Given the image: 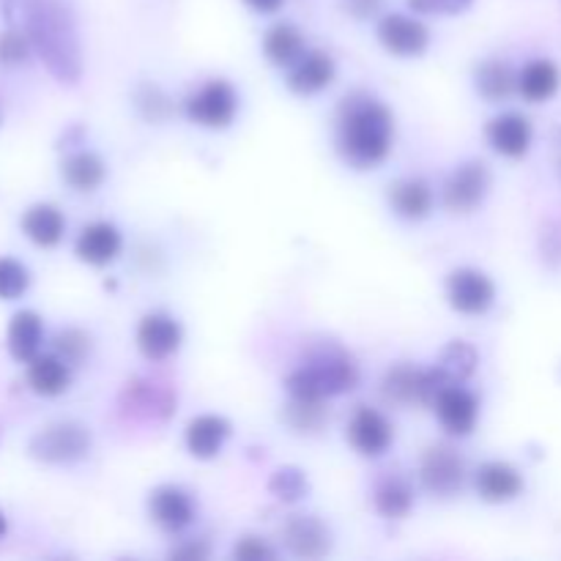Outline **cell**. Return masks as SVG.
I'll return each mask as SVG.
<instances>
[{"mask_svg": "<svg viewBox=\"0 0 561 561\" xmlns=\"http://www.w3.org/2000/svg\"><path fill=\"white\" fill-rule=\"evenodd\" d=\"M488 140L504 157H524L531 146V124L520 113H504L491 121L488 126Z\"/></svg>", "mask_w": 561, "mask_h": 561, "instance_id": "cell-18", "label": "cell"}, {"mask_svg": "<svg viewBox=\"0 0 561 561\" xmlns=\"http://www.w3.org/2000/svg\"><path fill=\"white\" fill-rule=\"evenodd\" d=\"M378 38L383 47L400 58H416L431 44V33L420 20L405 14H387L378 22Z\"/></svg>", "mask_w": 561, "mask_h": 561, "instance_id": "cell-10", "label": "cell"}, {"mask_svg": "<svg viewBox=\"0 0 561 561\" xmlns=\"http://www.w3.org/2000/svg\"><path fill=\"white\" fill-rule=\"evenodd\" d=\"M436 405L438 422L444 425V431L453 433V436H469L477 427V416H480V400L469 392V389L458 387V383H449L433 400Z\"/></svg>", "mask_w": 561, "mask_h": 561, "instance_id": "cell-9", "label": "cell"}, {"mask_svg": "<svg viewBox=\"0 0 561 561\" xmlns=\"http://www.w3.org/2000/svg\"><path fill=\"white\" fill-rule=\"evenodd\" d=\"M181 345V327L175 318L164 316V312H151L137 327V348L146 359H168L179 351Z\"/></svg>", "mask_w": 561, "mask_h": 561, "instance_id": "cell-12", "label": "cell"}, {"mask_svg": "<svg viewBox=\"0 0 561 561\" xmlns=\"http://www.w3.org/2000/svg\"><path fill=\"white\" fill-rule=\"evenodd\" d=\"M477 91L488 102H502L510 93L518 88V75L513 71V66L504 64V60H485V64L477 69Z\"/></svg>", "mask_w": 561, "mask_h": 561, "instance_id": "cell-27", "label": "cell"}, {"mask_svg": "<svg viewBox=\"0 0 561 561\" xmlns=\"http://www.w3.org/2000/svg\"><path fill=\"white\" fill-rule=\"evenodd\" d=\"M285 546L301 559H321L332 548V535L316 515H294L285 524Z\"/></svg>", "mask_w": 561, "mask_h": 561, "instance_id": "cell-13", "label": "cell"}, {"mask_svg": "<svg viewBox=\"0 0 561 561\" xmlns=\"http://www.w3.org/2000/svg\"><path fill=\"white\" fill-rule=\"evenodd\" d=\"M206 548L203 546H186V548H179V551H173L170 557L175 559H206Z\"/></svg>", "mask_w": 561, "mask_h": 561, "instance_id": "cell-40", "label": "cell"}, {"mask_svg": "<svg viewBox=\"0 0 561 561\" xmlns=\"http://www.w3.org/2000/svg\"><path fill=\"white\" fill-rule=\"evenodd\" d=\"M447 296L449 305L463 316H482L496 299V285L477 268H458L447 279Z\"/></svg>", "mask_w": 561, "mask_h": 561, "instance_id": "cell-8", "label": "cell"}, {"mask_svg": "<svg viewBox=\"0 0 561 561\" xmlns=\"http://www.w3.org/2000/svg\"><path fill=\"white\" fill-rule=\"evenodd\" d=\"M5 529H9V524H5L3 513H0V537H3V535H5Z\"/></svg>", "mask_w": 561, "mask_h": 561, "instance_id": "cell-41", "label": "cell"}, {"mask_svg": "<svg viewBox=\"0 0 561 561\" xmlns=\"http://www.w3.org/2000/svg\"><path fill=\"white\" fill-rule=\"evenodd\" d=\"M124 400L126 409H131V414H137V411H142L146 416L170 414V400L159 389H153L151 383H129Z\"/></svg>", "mask_w": 561, "mask_h": 561, "instance_id": "cell-30", "label": "cell"}, {"mask_svg": "<svg viewBox=\"0 0 561 561\" xmlns=\"http://www.w3.org/2000/svg\"><path fill=\"white\" fill-rule=\"evenodd\" d=\"M233 553H236V559H244V561L274 559L272 548H268L263 540H257V537H244V540L233 548Z\"/></svg>", "mask_w": 561, "mask_h": 561, "instance_id": "cell-37", "label": "cell"}, {"mask_svg": "<svg viewBox=\"0 0 561 561\" xmlns=\"http://www.w3.org/2000/svg\"><path fill=\"white\" fill-rule=\"evenodd\" d=\"M64 181L77 192H93L102 186L104 175H107V168H104L102 159L91 151H77L71 157L64 159Z\"/></svg>", "mask_w": 561, "mask_h": 561, "instance_id": "cell-25", "label": "cell"}, {"mask_svg": "<svg viewBox=\"0 0 561 561\" xmlns=\"http://www.w3.org/2000/svg\"><path fill=\"white\" fill-rule=\"evenodd\" d=\"M420 477H422V485L433 493V496H455V493L463 488L466 480V463L453 447H431L422 458L420 466Z\"/></svg>", "mask_w": 561, "mask_h": 561, "instance_id": "cell-7", "label": "cell"}, {"mask_svg": "<svg viewBox=\"0 0 561 561\" xmlns=\"http://www.w3.org/2000/svg\"><path fill=\"white\" fill-rule=\"evenodd\" d=\"M33 49L58 82L75 85L82 75V53L75 16L66 0H20Z\"/></svg>", "mask_w": 561, "mask_h": 561, "instance_id": "cell-2", "label": "cell"}, {"mask_svg": "<svg viewBox=\"0 0 561 561\" xmlns=\"http://www.w3.org/2000/svg\"><path fill=\"white\" fill-rule=\"evenodd\" d=\"M389 203H392L398 217L420 222L431 214L433 192L422 179H400L389 186Z\"/></svg>", "mask_w": 561, "mask_h": 561, "instance_id": "cell-20", "label": "cell"}, {"mask_svg": "<svg viewBox=\"0 0 561 561\" xmlns=\"http://www.w3.org/2000/svg\"><path fill=\"white\" fill-rule=\"evenodd\" d=\"M491 190V170L482 162H466L444 184V206L453 214H471Z\"/></svg>", "mask_w": 561, "mask_h": 561, "instance_id": "cell-6", "label": "cell"}, {"mask_svg": "<svg viewBox=\"0 0 561 561\" xmlns=\"http://www.w3.org/2000/svg\"><path fill=\"white\" fill-rule=\"evenodd\" d=\"M5 340H9V354L14 356L16 362H25L27 365L33 356H38V348H42V340H44L42 318H38L33 310L14 312Z\"/></svg>", "mask_w": 561, "mask_h": 561, "instance_id": "cell-21", "label": "cell"}, {"mask_svg": "<svg viewBox=\"0 0 561 561\" xmlns=\"http://www.w3.org/2000/svg\"><path fill=\"white\" fill-rule=\"evenodd\" d=\"M69 362L58 354H38L27 362V387L42 398H58L69 389L71 370Z\"/></svg>", "mask_w": 561, "mask_h": 561, "instance_id": "cell-16", "label": "cell"}, {"mask_svg": "<svg viewBox=\"0 0 561 561\" xmlns=\"http://www.w3.org/2000/svg\"><path fill=\"white\" fill-rule=\"evenodd\" d=\"M383 5V0H343V9L348 11L356 20H365V16L378 14V9Z\"/></svg>", "mask_w": 561, "mask_h": 561, "instance_id": "cell-38", "label": "cell"}, {"mask_svg": "<svg viewBox=\"0 0 561 561\" xmlns=\"http://www.w3.org/2000/svg\"><path fill=\"white\" fill-rule=\"evenodd\" d=\"M31 285V274L14 257H0V299L14 301L20 299L22 294Z\"/></svg>", "mask_w": 561, "mask_h": 561, "instance_id": "cell-31", "label": "cell"}, {"mask_svg": "<svg viewBox=\"0 0 561 561\" xmlns=\"http://www.w3.org/2000/svg\"><path fill=\"white\" fill-rule=\"evenodd\" d=\"M474 0H409L416 14H460Z\"/></svg>", "mask_w": 561, "mask_h": 561, "instance_id": "cell-36", "label": "cell"}, {"mask_svg": "<svg viewBox=\"0 0 561 561\" xmlns=\"http://www.w3.org/2000/svg\"><path fill=\"white\" fill-rule=\"evenodd\" d=\"M148 510H151L153 524L162 526L164 531H181L192 524L195 518V504H192L190 493H184L181 488L162 485L151 493V502H148Z\"/></svg>", "mask_w": 561, "mask_h": 561, "instance_id": "cell-14", "label": "cell"}, {"mask_svg": "<svg viewBox=\"0 0 561 561\" xmlns=\"http://www.w3.org/2000/svg\"><path fill=\"white\" fill-rule=\"evenodd\" d=\"M327 411H323L321 400H296L290 398L288 405V422L301 433H312L323 425Z\"/></svg>", "mask_w": 561, "mask_h": 561, "instance_id": "cell-32", "label": "cell"}, {"mask_svg": "<svg viewBox=\"0 0 561 561\" xmlns=\"http://www.w3.org/2000/svg\"><path fill=\"white\" fill-rule=\"evenodd\" d=\"M66 230L64 214L49 203H36L22 214V233L36 247H55L60 244Z\"/></svg>", "mask_w": 561, "mask_h": 561, "instance_id": "cell-23", "label": "cell"}, {"mask_svg": "<svg viewBox=\"0 0 561 561\" xmlns=\"http://www.w3.org/2000/svg\"><path fill=\"white\" fill-rule=\"evenodd\" d=\"M230 436V425L222 420V416H197L186 425V447L195 458L208 460L214 455H219V449L225 447Z\"/></svg>", "mask_w": 561, "mask_h": 561, "instance_id": "cell-22", "label": "cell"}, {"mask_svg": "<svg viewBox=\"0 0 561 561\" xmlns=\"http://www.w3.org/2000/svg\"><path fill=\"white\" fill-rule=\"evenodd\" d=\"M334 80V60L327 53H307L294 64L288 77L290 91L299 96H312L321 93L323 88L332 85Z\"/></svg>", "mask_w": 561, "mask_h": 561, "instance_id": "cell-19", "label": "cell"}, {"mask_svg": "<svg viewBox=\"0 0 561 561\" xmlns=\"http://www.w3.org/2000/svg\"><path fill=\"white\" fill-rule=\"evenodd\" d=\"M244 3L250 5V9L261 11V14H274V11L283 9L285 0H244Z\"/></svg>", "mask_w": 561, "mask_h": 561, "instance_id": "cell-39", "label": "cell"}, {"mask_svg": "<svg viewBox=\"0 0 561 561\" xmlns=\"http://www.w3.org/2000/svg\"><path fill=\"white\" fill-rule=\"evenodd\" d=\"M55 354L69 362V365H80L91 354V337L82 334L80 329H64L55 337Z\"/></svg>", "mask_w": 561, "mask_h": 561, "instance_id": "cell-34", "label": "cell"}, {"mask_svg": "<svg viewBox=\"0 0 561 561\" xmlns=\"http://www.w3.org/2000/svg\"><path fill=\"white\" fill-rule=\"evenodd\" d=\"M268 491L277 499H283V502H299L307 493V477L299 469H294V466H285V469L274 471Z\"/></svg>", "mask_w": 561, "mask_h": 561, "instance_id": "cell-33", "label": "cell"}, {"mask_svg": "<svg viewBox=\"0 0 561 561\" xmlns=\"http://www.w3.org/2000/svg\"><path fill=\"white\" fill-rule=\"evenodd\" d=\"M518 91L529 102H546L559 91V69L551 60H531L518 75Z\"/></svg>", "mask_w": 561, "mask_h": 561, "instance_id": "cell-28", "label": "cell"}, {"mask_svg": "<svg viewBox=\"0 0 561 561\" xmlns=\"http://www.w3.org/2000/svg\"><path fill=\"white\" fill-rule=\"evenodd\" d=\"M477 493H480L485 502L502 504L513 502L520 491H524V477L515 466L502 463V460H493V463H485L480 471H477Z\"/></svg>", "mask_w": 561, "mask_h": 561, "instance_id": "cell-17", "label": "cell"}, {"mask_svg": "<svg viewBox=\"0 0 561 561\" xmlns=\"http://www.w3.org/2000/svg\"><path fill=\"white\" fill-rule=\"evenodd\" d=\"M186 113L206 129H225L233 124L236 113H239V96L230 82L211 80L186 99Z\"/></svg>", "mask_w": 561, "mask_h": 561, "instance_id": "cell-5", "label": "cell"}, {"mask_svg": "<svg viewBox=\"0 0 561 561\" xmlns=\"http://www.w3.org/2000/svg\"><path fill=\"white\" fill-rule=\"evenodd\" d=\"M373 502H376V510L383 518L400 520L411 513V507H414V491H411V485L403 477L389 474L376 485Z\"/></svg>", "mask_w": 561, "mask_h": 561, "instance_id": "cell-26", "label": "cell"}, {"mask_svg": "<svg viewBox=\"0 0 561 561\" xmlns=\"http://www.w3.org/2000/svg\"><path fill=\"white\" fill-rule=\"evenodd\" d=\"M348 442L365 458H378L394 442V431L383 414L373 409H359L348 422Z\"/></svg>", "mask_w": 561, "mask_h": 561, "instance_id": "cell-11", "label": "cell"}, {"mask_svg": "<svg viewBox=\"0 0 561 561\" xmlns=\"http://www.w3.org/2000/svg\"><path fill=\"white\" fill-rule=\"evenodd\" d=\"M359 381L354 362L337 348H327L312 356L288 378V392L296 400H327L334 394L351 392Z\"/></svg>", "mask_w": 561, "mask_h": 561, "instance_id": "cell-3", "label": "cell"}, {"mask_svg": "<svg viewBox=\"0 0 561 561\" xmlns=\"http://www.w3.org/2000/svg\"><path fill=\"white\" fill-rule=\"evenodd\" d=\"M91 449V433L80 422H55L42 427L27 444L31 458L42 463H75L82 460Z\"/></svg>", "mask_w": 561, "mask_h": 561, "instance_id": "cell-4", "label": "cell"}, {"mask_svg": "<svg viewBox=\"0 0 561 561\" xmlns=\"http://www.w3.org/2000/svg\"><path fill=\"white\" fill-rule=\"evenodd\" d=\"M477 367V351L471 348L463 340H455L447 348L442 351V359H438L436 370L447 378L449 383H460L474 373Z\"/></svg>", "mask_w": 561, "mask_h": 561, "instance_id": "cell-29", "label": "cell"}, {"mask_svg": "<svg viewBox=\"0 0 561 561\" xmlns=\"http://www.w3.org/2000/svg\"><path fill=\"white\" fill-rule=\"evenodd\" d=\"M31 38H27V33H20V31H3L0 33V64L5 66H20L25 64L27 58H31Z\"/></svg>", "mask_w": 561, "mask_h": 561, "instance_id": "cell-35", "label": "cell"}, {"mask_svg": "<svg viewBox=\"0 0 561 561\" xmlns=\"http://www.w3.org/2000/svg\"><path fill=\"white\" fill-rule=\"evenodd\" d=\"M394 118L383 102L365 91L343 99L337 113V151L351 168L381 164L392 151Z\"/></svg>", "mask_w": 561, "mask_h": 561, "instance_id": "cell-1", "label": "cell"}, {"mask_svg": "<svg viewBox=\"0 0 561 561\" xmlns=\"http://www.w3.org/2000/svg\"><path fill=\"white\" fill-rule=\"evenodd\" d=\"M121 233L115 225L110 222H93L88 228H82V233L77 236L75 252L82 263H91V266H107L118 257L121 252Z\"/></svg>", "mask_w": 561, "mask_h": 561, "instance_id": "cell-15", "label": "cell"}, {"mask_svg": "<svg viewBox=\"0 0 561 561\" xmlns=\"http://www.w3.org/2000/svg\"><path fill=\"white\" fill-rule=\"evenodd\" d=\"M263 53L274 66H294L305 55V36L290 22H277L263 38Z\"/></svg>", "mask_w": 561, "mask_h": 561, "instance_id": "cell-24", "label": "cell"}]
</instances>
